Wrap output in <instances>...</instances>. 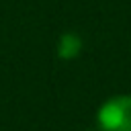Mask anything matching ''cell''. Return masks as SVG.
<instances>
[{
  "instance_id": "cell-2",
  "label": "cell",
  "mask_w": 131,
  "mask_h": 131,
  "mask_svg": "<svg viewBox=\"0 0 131 131\" xmlns=\"http://www.w3.org/2000/svg\"><path fill=\"white\" fill-rule=\"evenodd\" d=\"M82 51V39L76 33H63L57 43V55L61 59H74Z\"/></svg>"
},
{
  "instance_id": "cell-1",
  "label": "cell",
  "mask_w": 131,
  "mask_h": 131,
  "mask_svg": "<svg viewBox=\"0 0 131 131\" xmlns=\"http://www.w3.org/2000/svg\"><path fill=\"white\" fill-rule=\"evenodd\" d=\"M100 131H131V96L119 94L104 100L96 113Z\"/></svg>"
}]
</instances>
